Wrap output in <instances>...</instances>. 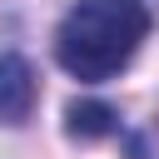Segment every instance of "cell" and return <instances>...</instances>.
Returning a JSON list of instances; mask_svg holds the SVG:
<instances>
[{
	"label": "cell",
	"instance_id": "1",
	"mask_svg": "<svg viewBox=\"0 0 159 159\" xmlns=\"http://www.w3.org/2000/svg\"><path fill=\"white\" fill-rule=\"evenodd\" d=\"M149 35V5L144 0H80L65 10L55 30V60L80 84L114 80Z\"/></svg>",
	"mask_w": 159,
	"mask_h": 159
},
{
	"label": "cell",
	"instance_id": "2",
	"mask_svg": "<svg viewBox=\"0 0 159 159\" xmlns=\"http://www.w3.org/2000/svg\"><path fill=\"white\" fill-rule=\"evenodd\" d=\"M35 99H40V84H35L30 60L5 50L0 55V124H25L35 114Z\"/></svg>",
	"mask_w": 159,
	"mask_h": 159
},
{
	"label": "cell",
	"instance_id": "3",
	"mask_svg": "<svg viewBox=\"0 0 159 159\" xmlns=\"http://www.w3.org/2000/svg\"><path fill=\"white\" fill-rule=\"evenodd\" d=\"M65 129L75 139H104V134H119V114L99 99H75L65 109Z\"/></svg>",
	"mask_w": 159,
	"mask_h": 159
}]
</instances>
